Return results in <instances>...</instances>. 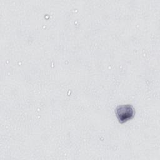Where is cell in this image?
<instances>
[{
	"label": "cell",
	"instance_id": "6da1fadb",
	"mask_svg": "<svg viewBox=\"0 0 160 160\" xmlns=\"http://www.w3.org/2000/svg\"><path fill=\"white\" fill-rule=\"evenodd\" d=\"M115 113L119 121L122 123L133 118L134 109L130 104L119 105L116 108Z\"/></svg>",
	"mask_w": 160,
	"mask_h": 160
}]
</instances>
